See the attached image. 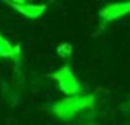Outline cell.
Returning <instances> with one entry per match:
<instances>
[{"instance_id": "cell-1", "label": "cell", "mask_w": 130, "mask_h": 125, "mask_svg": "<svg viewBox=\"0 0 130 125\" xmlns=\"http://www.w3.org/2000/svg\"><path fill=\"white\" fill-rule=\"evenodd\" d=\"M0 55H13V49L5 40L0 38Z\"/></svg>"}]
</instances>
